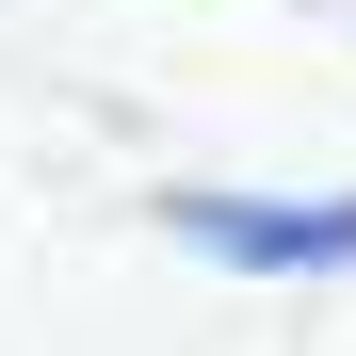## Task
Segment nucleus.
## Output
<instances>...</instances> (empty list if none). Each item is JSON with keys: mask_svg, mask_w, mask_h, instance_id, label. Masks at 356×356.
<instances>
[{"mask_svg": "<svg viewBox=\"0 0 356 356\" xmlns=\"http://www.w3.org/2000/svg\"><path fill=\"white\" fill-rule=\"evenodd\" d=\"M211 275H356V195H162Z\"/></svg>", "mask_w": 356, "mask_h": 356, "instance_id": "nucleus-1", "label": "nucleus"}]
</instances>
